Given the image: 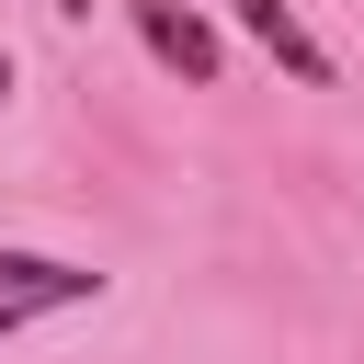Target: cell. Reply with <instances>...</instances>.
<instances>
[{"mask_svg":"<svg viewBox=\"0 0 364 364\" xmlns=\"http://www.w3.org/2000/svg\"><path fill=\"white\" fill-rule=\"evenodd\" d=\"M80 296H102V273L46 262V250H0V341H11L23 318H46V307H80Z\"/></svg>","mask_w":364,"mask_h":364,"instance_id":"6da1fadb","label":"cell"},{"mask_svg":"<svg viewBox=\"0 0 364 364\" xmlns=\"http://www.w3.org/2000/svg\"><path fill=\"white\" fill-rule=\"evenodd\" d=\"M136 34H148V57L182 68L193 91L216 80V34H205V11H182V0H136Z\"/></svg>","mask_w":364,"mask_h":364,"instance_id":"7a4b0ae2","label":"cell"},{"mask_svg":"<svg viewBox=\"0 0 364 364\" xmlns=\"http://www.w3.org/2000/svg\"><path fill=\"white\" fill-rule=\"evenodd\" d=\"M228 11H239V23H250V34L273 46V68H284V80H307V91H330V46H318V34L296 23V0H228Z\"/></svg>","mask_w":364,"mask_h":364,"instance_id":"3957f363","label":"cell"},{"mask_svg":"<svg viewBox=\"0 0 364 364\" xmlns=\"http://www.w3.org/2000/svg\"><path fill=\"white\" fill-rule=\"evenodd\" d=\"M0 91H11V46H0Z\"/></svg>","mask_w":364,"mask_h":364,"instance_id":"277c9868","label":"cell"},{"mask_svg":"<svg viewBox=\"0 0 364 364\" xmlns=\"http://www.w3.org/2000/svg\"><path fill=\"white\" fill-rule=\"evenodd\" d=\"M57 11H91V0H57Z\"/></svg>","mask_w":364,"mask_h":364,"instance_id":"5b68a950","label":"cell"}]
</instances>
